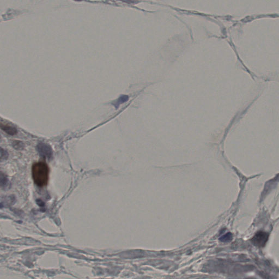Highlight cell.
<instances>
[{
  "instance_id": "1",
  "label": "cell",
  "mask_w": 279,
  "mask_h": 279,
  "mask_svg": "<svg viewBox=\"0 0 279 279\" xmlns=\"http://www.w3.org/2000/svg\"><path fill=\"white\" fill-rule=\"evenodd\" d=\"M49 169L43 161L36 162L32 167V175L35 184L39 187H44L48 184Z\"/></svg>"
},
{
  "instance_id": "3",
  "label": "cell",
  "mask_w": 279,
  "mask_h": 279,
  "mask_svg": "<svg viewBox=\"0 0 279 279\" xmlns=\"http://www.w3.org/2000/svg\"><path fill=\"white\" fill-rule=\"evenodd\" d=\"M38 150L40 155L44 158H50L52 156V149L47 144L41 143L38 146Z\"/></svg>"
},
{
  "instance_id": "4",
  "label": "cell",
  "mask_w": 279,
  "mask_h": 279,
  "mask_svg": "<svg viewBox=\"0 0 279 279\" xmlns=\"http://www.w3.org/2000/svg\"><path fill=\"white\" fill-rule=\"evenodd\" d=\"M1 128L8 134L14 135L17 134V131L16 128L9 124L1 123Z\"/></svg>"
},
{
  "instance_id": "2",
  "label": "cell",
  "mask_w": 279,
  "mask_h": 279,
  "mask_svg": "<svg viewBox=\"0 0 279 279\" xmlns=\"http://www.w3.org/2000/svg\"><path fill=\"white\" fill-rule=\"evenodd\" d=\"M268 238L269 235L267 233L263 231H259L253 236L251 241L254 245L259 248H262L266 244L268 240Z\"/></svg>"
}]
</instances>
